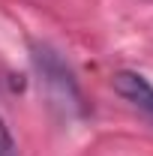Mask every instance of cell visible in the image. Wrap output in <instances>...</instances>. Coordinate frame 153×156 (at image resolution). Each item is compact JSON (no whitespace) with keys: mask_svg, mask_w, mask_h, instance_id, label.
I'll list each match as a JSON object with an SVG mask.
<instances>
[{"mask_svg":"<svg viewBox=\"0 0 153 156\" xmlns=\"http://www.w3.org/2000/svg\"><path fill=\"white\" fill-rule=\"evenodd\" d=\"M33 63H36L39 75H42V84L48 87V93L54 102H60L63 108L69 105V108H78L81 111V90H78L75 78H72V69L63 63L54 48H48V45H33Z\"/></svg>","mask_w":153,"mask_h":156,"instance_id":"1","label":"cell"},{"mask_svg":"<svg viewBox=\"0 0 153 156\" xmlns=\"http://www.w3.org/2000/svg\"><path fill=\"white\" fill-rule=\"evenodd\" d=\"M111 87H114V93H120L129 105H135L138 111H144V114L153 120V84L141 75V72L123 69V72H117V75L111 78Z\"/></svg>","mask_w":153,"mask_h":156,"instance_id":"2","label":"cell"},{"mask_svg":"<svg viewBox=\"0 0 153 156\" xmlns=\"http://www.w3.org/2000/svg\"><path fill=\"white\" fill-rule=\"evenodd\" d=\"M0 156H18V147H15V141H12V135H9L3 117H0Z\"/></svg>","mask_w":153,"mask_h":156,"instance_id":"3","label":"cell"}]
</instances>
